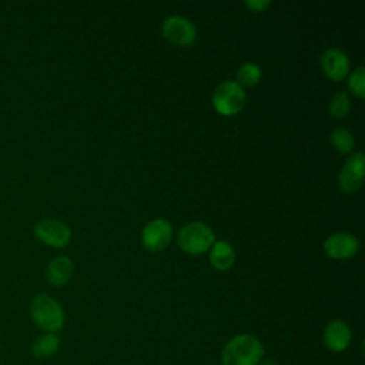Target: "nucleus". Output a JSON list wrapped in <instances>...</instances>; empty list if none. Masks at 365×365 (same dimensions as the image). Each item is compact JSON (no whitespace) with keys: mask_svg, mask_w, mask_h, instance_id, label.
<instances>
[{"mask_svg":"<svg viewBox=\"0 0 365 365\" xmlns=\"http://www.w3.org/2000/svg\"><path fill=\"white\" fill-rule=\"evenodd\" d=\"M34 234L41 242L54 248H63L71 240V230L68 225L50 218L38 221L34 227Z\"/></svg>","mask_w":365,"mask_h":365,"instance_id":"nucleus-8","label":"nucleus"},{"mask_svg":"<svg viewBox=\"0 0 365 365\" xmlns=\"http://www.w3.org/2000/svg\"><path fill=\"white\" fill-rule=\"evenodd\" d=\"M73 274V262L66 255H58L53 258L46 269L47 281L53 287H63L68 282Z\"/></svg>","mask_w":365,"mask_h":365,"instance_id":"nucleus-12","label":"nucleus"},{"mask_svg":"<svg viewBox=\"0 0 365 365\" xmlns=\"http://www.w3.org/2000/svg\"><path fill=\"white\" fill-rule=\"evenodd\" d=\"M178 247L191 255H200L210 251L215 242L214 231L204 222L195 221L184 225L177 235Z\"/></svg>","mask_w":365,"mask_h":365,"instance_id":"nucleus-3","label":"nucleus"},{"mask_svg":"<svg viewBox=\"0 0 365 365\" xmlns=\"http://www.w3.org/2000/svg\"><path fill=\"white\" fill-rule=\"evenodd\" d=\"M319 64H321L322 73L334 81H341L342 78L346 77L349 71L348 56L336 47L327 48L319 57Z\"/></svg>","mask_w":365,"mask_h":365,"instance_id":"nucleus-10","label":"nucleus"},{"mask_svg":"<svg viewBox=\"0 0 365 365\" xmlns=\"http://www.w3.org/2000/svg\"><path fill=\"white\" fill-rule=\"evenodd\" d=\"M173 227L164 218H155L145 224L141 231V241L145 250L151 252L163 251L171 241Z\"/></svg>","mask_w":365,"mask_h":365,"instance_id":"nucleus-7","label":"nucleus"},{"mask_svg":"<svg viewBox=\"0 0 365 365\" xmlns=\"http://www.w3.org/2000/svg\"><path fill=\"white\" fill-rule=\"evenodd\" d=\"M271 6L269 0H247L245 7L254 13H261L265 11Z\"/></svg>","mask_w":365,"mask_h":365,"instance_id":"nucleus-19","label":"nucleus"},{"mask_svg":"<svg viewBox=\"0 0 365 365\" xmlns=\"http://www.w3.org/2000/svg\"><path fill=\"white\" fill-rule=\"evenodd\" d=\"M352 341V329L342 319H334L328 322L324 328L322 342L324 346L335 354L344 352L348 349Z\"/></svg>","mask_w":365,"mask_h":365,"instance_id":"nucleus-9","label":"nucleus"},{"mask_svg":"<svg viewBox=\"0 0 365 365\" xmlns=\"http://www.w3.org/2000/svg\"><path fill=\"white\" fill-rule=\"evenodd\" d=\"M262 71L255 63H244L237 71V83L244 87H252L261 80Z\"/></svg>","mask_w":365,"mask_h":365,"instance_id":"nucleus-15","label":"nucleus"},{"mask_svg":"<svg viewBox=\"0 0 365 365\" xmlns=\"http://www.w3.org/2000/svg\"><path fill=\"white\" fill-rule=\"evenodd\" d=\"M258 365H278L274 359H262Z\"/></svg>","mask_w":365,"mask_h":365,"instance_id":"nucleus-20","label":"nucleus"},{"mask_svg":"<svg viewBox=\"0 0 365 365\" xmlns=\"http://www.w3.org/2000/svg\"><path fill=\"white\" fill-rule=\"evenodd\" d=\"M33 322L44 332L60 331L64 325V311L57 299L47 294L36 295L29 308Z\"/></svg>","mask_w":365,"mask_h":365,"instance_id":"nucleus-2","label":"nucleus"},{"mask_svg":"<svg viewBox=\"0 0 365 365\" xmlns=\"http://www.w3.org/2000/svg\"><path fill=\"white\" fill-rule=\"evenodd\" d=\"M262 342L251 334L228 339L221 351V365H258L264 358Z\"/></svg>","mask_w":365,"mask_h":365,"instance_id":"nucleus-1","label":"nucleus"},{"mask_svg":"<svg viewBox=\"0 0 365 365\" xmlns=\"http://www.w3.org/2000/svg\"><path fill=\"white\" fill-rule=\"evenodd\" d=\"M348 88L359 98L365 96V68L359 66L348 78Z\"/></svg>","mask_w":365,"mask_h":365,"instance_id":"nucleus-18","label":"nucleus"},{"mask_svg":"<svg viewBox=\"0 0 365 365\" xmlns=\"http://www.w3.org/2000/svg\"><path fill=\"white\" fill-rule=\"evenodd\" d=\"M60 336L54 332H44L38 335L30 348V352L37 359H47L51 358L60 348Z\"/></svg>","mask_w":365,"mask_h":365,"instance_id":"nucleus-14","label":"nucleus"},{"mask_svg":"<svg viewBox=\"0 0 365 365\" xmlns=\"http://www.w3.org/2000/svg\"><path fill=\"white\" fill-rule=\"evenodd\" d=\"M245 100L247 96L244 88L237 81L231 80L218 84L212 93V107L224 117L238 114L242 110Z\"/></svg>","mask_w":365,"mask_h":365,"instance_id":"nucleus-4","label":"nucleus"},{"mask_svg":"<svg viewBox=\"0 0 365 365\" xmlns=\"http://www.w3.org/2000/svg\"><path fill=\"white\" fill-rule=\"evenodd\" d=\"M161 33L165 40L181 47L192 44L197 38L195 26L182 16L167 17L161 26Z\"/></svg>","mask_w":365,"mask_h":365,"instance_id":"nucleus-5","label":"nucleus"},{"mask_svg":"<svg viewBox=\"0 0 365 365\" xmlns=\"http://www.w3.org/2000/svg\"><path fill=\"white\" fill-rule=\"evenodd\" d=\"M329 140H331V144L336 148V151H339L342 154L351 153L354 145H355L352 133L348 128H344V127L335 128L332 131V134L329 135Z\"/></svg>","mask_w":365,"mask_h":365,"instance_id":"nucleus-16","label":"nucleus"},{"mask_svg":"<svg viewBox=\"0 0 365 365\" xmlns=\"http://www.w3.org/2000/svg\"><path fill=\"white\" fill-rule=\"evenodd\" d=\"M210 262L218 271H227L232 267L235 259L234 248L224 240L215 241L210 248Z\"/></svg>","mask_w":365,"mask_h":365,"instance_id":"nucleus-13","label":"nucleus"},{"mask_svg":"<svg viewBox=\"0 0 365 365\" xmlns=\"http://www.w3.org/2000/svg\"><path fill=\"white\" fill-rule=\"evenodd\" d=\"M359 250V241L356 237L348 232H335L329 235L324 242V251L334 259H346L354 257Z\"/></svg>","mask_w":365,"mask_h":365,"instance_id":"nucleus-11","label":"nucleus"},{"mask_svg":"<svg viewBox=\"0 0 365 365\" xmlns=\"http://www.w3.org/2000/svg\"><path fill=\"white\" fill-rule=\"evenodd\" d=\"M364 175H365V157L362 153H354L346 158L344 168L338 175V185L344 192L352 194L362 187Z\"/></svg>","mask_w":365,"mask_h":365,"instance_id":"nucleus-6","label":"nucleus"},{"mask_svg":"<svg viewBox=\"0 0 365 365\" xmlns=\"http://www.w3.org/2000/svg\"><path fill=\"white\" fill-rule=\"evenodd\" d=\"M351 110V100L345 91L336 93L328 104V113L334 118H344Z\"/></svg>","mask_w":365,"mask_h":365,"instance_id":"nucleus-17","label":"nucleus"}]
</instances>
